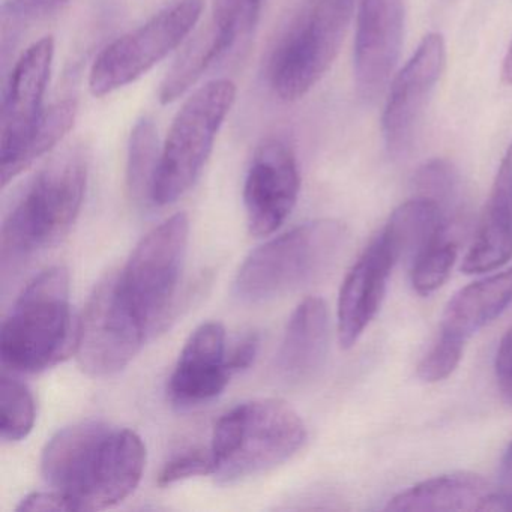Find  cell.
<instances>
[{
    "instance_id": "obj_13",
    "label": "cell",
    "mask_w": 512,
    "mask_h": 512,
    "mask_svg": "<svg viewBox=\"0 0 512 512\" xmlns=\"http://www.w3.org/2000/svg\"><path fill=\"white\" fill-rule=\"evenodd\" d=\"M55 59V40L44 37L25 50L14 65L0 118V161L13 157L44 115Z\"/></svg>"
},
{
    "instance_id": "obj_19",
    "label": "cell",
    "mask_w": 512,
    "mask_h": 512,
    "mask_svg": "<svg viewBox=\"0 0 512 512\" xmlns=\"http://www.w3.org/2000/svg\"><path fill=\"white\" fill-rule=\"evenodd\" d=\"M512 305V268L463 287L443 311L440 331L467 343Z\"/></svg>"
},
{
    "instance_id": "obj_5",
    "label": "cell",
    "mask_w": 512,
    "mask_h": 512,
    "mask_svg": "<svg viewBox=\"0 0 512 512\" xmlns=\"http://www.w3.org/2000/svg\"><path fill=\"white\" fill-rule=\"evenodd\" d=\"M236 92L232 80H212L185 101L161 148L152 187L154 205H172L196 184L235 104Z\"/></svg>"
},
{
    "instance_id": "obj_16",
    "label": "cell",
    "mask_w": 512,
    "mask_h": 512,
    "mask_svg": "<svg viewBox=\"0 0 512 512\" xmlns=\"http://www.w3.org/2000/svg\"><path fill=\"white\" fill-rule=\"evenodd\" d=\"M395 265L391 251L377 236L344 278L338 296V340L343 349L355 346L379 313Z\"/></svg>"
},
{
    "instance_id": "obj_10",
    "label": "cell",
    "mask_w": 512,
    "mask_h": 512,
    "mask_svg": "<svg viewBox=\"0 0 512 512\" xmlns=\"http://www.w3.org/2000/svg\"><path fill=\"white\" fill-rule=\"evenodd\" d=\"M445 64V40L431 32L395 76L382 118L383 139L392 157H404L412 149Z\"/></svg>"
},
{
    "instance_id": "obj_1",
    "label": "cell",
    "mask_w": 512,
    "mask_h": 512,
    "mask_svg": "<svg viewBox=\"0 0 512 512\" xmlns=\"http://www.w3.org/2000/svg\"><path fill=\"white\" fill-rule=\"evenodd\" d=\"M88 185V158L67 152L38 173L5 218L0 238L2 269H16L58 245L76 223Z\"/></svg>"
},
{
    "instance_id": "obj_7",
    "label": "cell",
    "mask_w": 512,
    "mask_h": 512,
    "mask_svg": "<svg viewBox=\"0 0 512 512\" xmlns=\"http://www.w3.org/2000/svg\"><path fill=\"white\" fill-rule=\"evenodd\" d=\"M203 5V0H175L139 28L109 44L89 73L91 94L106 97L149 73L193 32Z\"/></svg>"
},
{
    "instance_id": "obj_32",
    "label": "cell",
    "mask_w": 512,
    "mask_h": 512,
    "mask_svg": "<svg viewBox=\"0 0 512 512\" xmlns=\"http://www.w3.org/2000/svg\"><path fill=\"white\" fill-rule=\"evenodd\" d=\"M484 511H512V443L500 463L499 490L493 491Z\"/></svg>"
},
{
    "instance_id": "obj_18",
    "label": "cell",
    "mask_w": 512,
    "mask_h": 512,
    "mask_svg": "<svg viewBox=\"0 0 512 512\" xmlns=\"http://www.w3.org/2000/svg\"><path fill=\"white\" fill-rule=\"evenodd\" d=\"M146 446L142 437L128 428L113 427L97 476L86 494L83 511L112 508L127 499L142 479Z\"/></svg>"
},
{
    "instance_id": "obj_8",
    "label": "cell",
    "mask_w": 512,
    "mask_h": 512,
    "mask_svg": "<svg viewBox=\"0 0 512 512\" xmlns=\"http://www.w3.org/2000/svg\"><path fill=\"white\" fill-rule=\"evenodd\" d=\"M190 221L179 212L148 233L134 248L119 283L125 298L154 332L169 316L184 271Z\"/></svg>"
},
{
    "instance_id": "obj_12",
    "label": "cell",
    "mask_w": 512,
    "mask_h": 512,
    "mask_svg": "<svg viewBox=\"0 0 512 512\" xmlns=\"http://www.w3.org/2000/svg\"><path fill=\"white\" fill-rule=\"evenodd\" d=\"M404 23L406 0H361L353 76L362 100H374L391 80L403 47Z\"/></svg>"
},
{
    "instance_id": "obj_3",
    "label": "cell",
    "mask_w": 512,
    "mask_h": 512,
    "mask_svg": "<svg viewBox=\"0 0 512 512\" xmlns=\"http://www.w3.org/2000/svg\"><path fill=\"white\" fill-rule=\"evenodd\" d=\"M305 439L304 421L286 401L263 398L239 404L215 425L214 476L232 484L274 469L292 458Z\"/></svg>"
},
{
    "instance_id": "obj_34",
    "label": "cell",
    "mask_w": 512,
    "mask_h": 512,
    "mask_svg": "<svg viewBox=\"0 0 512 512\" xmlns=\"http://www.w3.org/2000/svg\"><path fill=\"white\" fill-rule=\"evenodd\" d=\"M494 370L500 391L512 401V328H509L500 340Z\"/></svg>"
},
{
    "instance_id": "obj_15",
    "label": "cell",
    "mask_w": 512,
    "mask_h": 512,
    "mask_svg": "<svg viewBox=\"0 0 512 512\" xmlns=\"http://www.w3.org/2000/svg\"><path fill=\"white\" fill-rule=\"evenodd\" d=\"M232 376L223 325L203 323L185 343L167 392L173 406L190 409L223 394Z\"/></svg>"
},
{
    "instance_id": "obj_31",
    "label": "cell",
    "mask_w": 512,
    "mask_h": 512,
    "mask_svg": "<svg viewBox=\"0 0 512 512\" xmlns=\"http://www.w3.org/2000/svg\"><path fill=\"white\" fill-rule=\"evenodd\" d=\"M214 470L215 463L211 448L193 449L167 461L158 475V485L167 487L194 476L214 475Z\"/></svg>"
},
{
    "instance_id": "obj_24",
    "label": "cell",
    "mask_w": 512,
    "mask_h": 512,
    "mask_svg": "<svg viewBox=\"0 0 512 512\" xmlns=\"http://www.w3.org/2000/svg\"><path fill=\"white\" fill-rule=\"evenodd\" d=\"M160 155L158 131L154 121L149 118L140 119L131 131L127 160L128 190L139 202L152 203V187Z\"/></svg>"
},
{
    "instance_id": "obj_17",
    "label": "cell",
    "mask_w": 512,
    "mask_h": 512,
    "mask_svg": "<svg viewBox=\"0 0 512 512\" xmlns=\"http://www.w3.org/2000/svg\"><path fill=\"white\" fill-rule=\"evenodd\" d=\"M329 314L325 301L307 298L293 311L277 355L278 374L292 385L311 382L325 367Z\"/></svg>"
},
{
    "instance_id": "obj_14",
    "label": "cell",
    "mask_w": 512,
    "mask_h": 512,
    "mask_svg": "<svg viewBox=\"0 0 512 512\" xmlns=\"http://www.w3.org/2000/svg\"><path fill=\"white\" fill-rule=\"evenodd\" d=\"M112 430V425L103 421L79 422L58 431L44 448V479L71 500L74 511L83 509Z\"/></svg>"
},
{
    "instance_id": "obj_23",
    "label": "cell",
    "mask_w": 512,
    "mask_h": 512,
    "mask_svg": "<svg viewBox=\"0 0 512 512\" xmlns=\"http://www.w3.org/2000/svg\"><path fill=\"white\" fill-rule=\"evenodd\" d=\"M76 118L77 103L74 100H62L46 109L37 127L29 134L19 151L7 161H0L2 187H7L20 173L52 151L70 133Z\"/></svg>"
},
{
    "instance_id": "obj_9",
    "label": "cell",
    "mask_w": 512,
    "mask_h": 512,
    "mask_svg": "<svg viewBox=\"0 0 512 512\" xmlns=\"http://www.w3.org/2000/svg\"><path fill=\"white\" fill-rule=\"evenodd\" d=\"M148 335L122 292L119 274L107 275L95 286L80 317L77 362L89 376H115L136 358Z\"/></svg>"
},
{
    "instance_id": "obj_2",
    "label": "cell",
    "mask_w": 512,
    "mask_h": 512,
    "mask_svg": "<svg viewBox=\"0 0 512 512\" xmlns=\"http://www.w3.org/2000/svg\"><path fill=\"white\" fill-rule=\"evenodd\" d=\"M77 332L70 274L64 266L47 269L26 286L2 326V362L16 373H40L76 353Z\"/></svg>"
},
{
    "instance_id": "obj_33",
    "label": "cell",
    "mask_w": 512,
    "mask_h": 512,
    "mask_svg": "<svg viewBox=\"0 0 512 512\" xmlns=\"http://www.w3.org/2000/svg\"><path fill=\"white\" fill-rule=\"evenodd\" d=\"M19 512L35 511H74L73 503L61 491H37L29 494L17 506Z\"/></svg>"
},
{
    "instance_id": "obj_28",
    "label": "cell",
    "mask_w": 512,
    "mask_h": 512,
    "mask_svg": "<svg viewBox=\"0 0 512 512\" xmlns=\"http://www.w3.org/2000/svg\"><path fill=\"white\" fill-rule=\"evenodd\" d=\"M265 0H212L211 23L230 46L247 37L259 22Z\"/></svg>"
},
{
    "instance_id": "obj_21",
    "label": "cell",
    "mask_w": 512,
    "mask_h": 512,
    "mask_svg": "<svg viewBox=\"0 0 512 512\" xmlns=\"http://www.w3.org/2000/svg\"><path fill=\"white\" fill-rule=\"evenodd\" d=\"M445 233H448V223L442 206L427 197L418 196L392 212L379 236L391 251L395 263L413 265Z\"/></svg>"
},
{
    "instance_id": "obj_37",
    "label": "cell",
    "mask_w": 512,
    "mask_h": 512,
    "mask_svg": "<svg viewBox=\"0 0 512 512\" xmlns=\"http://www.w3.org/2000/svg\"><path fill=\"white\" fill-rule=\"evenodd\" d=\"M502 79L506 85H512V43L509 44L508 52L503 59Z\"/></svg>"
},
{
    "instance_id": "obj_20",
    "label": "cell",
    "mask_w": 512,
    "mask_h": 512,
    "mask_svg": "<svg viewBox=\"0 0 512 512\" xmlns=\"http://www.w3.org/2000/svg\"><path fill=\"white\" fill-rule=\"evenodd\" d=\"M494 490L475 473L427 479L389 500L386 511H484Z\"/></svg>"
},
{
    "instance_id": "obj_22",
    "label": "cell",
    "mask_w": 512,
    "mask_h": 512,
    "mask_svg": "<svg viewBox=\"0 0 512 512\" xmlns=\"http://www.w3.org/2000/svg\"><path fill=\"white\" fill-rule=\"evenodd\" d=\"M232 47L218 34L217 28L208 23L206 28L191 38L172 70L161 83V104H172L187 94L203 74L217 64Z\"/></svg>"
},
{
    "instance_id": "obj_11",
    "label": "cell",
    "mask_w": 512,
    "mask_h": 512,
    "mask_svg": "<svg viewBox=\"0 0 512 512\" xmlns=\"http://www.w3.org/2000/svg\"><path fill=\"white\" fill-rule=\"evenodd\" d=\"M301 190L298 161L281 139H266L257 146L244 184L248 229L254 236H269L280 229L298 202Z\"/></svg>"
},
{
    "instance_id": "obj_6",
    "label": "cell",
    "mask_w": 512,
    "mask_h": 512,
    "mask_svg": "<svg viewBox=\"0 0 512 512\" xmlns=\"http://www.w3.org/2000/svg\"><path fill=\"white\" fill-rule=\"evenodd\" d=\"M355 0H311L272 50L268 80L284 103L301 100L328 73L340 52Z\"/></svg>"
},
{
    "instance_id": "obj_25",
    "label": "cell",
    "mask_w": 512,
    "mask_h": 512,
    "mask_svg": "<svg viewBox=\"0 0 512 512\" xmlns=\"http://www.w3.org/2000/svg\"><path fill=\"white\" fill-rule=\"evenodd\" d=\"M37 419L34 395L14 377L0 380V433L7 442H22L34 430Z\"/></svg>"
},
{
    "instance_id": "obj_35",
    "label": "cell",
    "mask_w": 512,
    "mask_h": 512,
    "mask_svg": "<svg viewBox=\"0 0 512 512\" xmlns=\"http://www.w3.org/2000/svg\"><path fill=\"white\" fill-rule=\"evenodd\" d=\"M259 346L260 340L257 334L242 338L241 343L236 344L235 349L229 353L230 371L235 374L250 368L259 353Z\"/></svg>"
},
{
    "instance_id": "obj_29",
    "label": "cell",
    "mask_w": 512,
    "mask_h": 512,
    "mask_svg": "<svg viewBox=\"0 0 512 512\" xmlns=\"http://www.w3.org/2000/svg\"><path fill=\"white\" fill-rule=\"evenodd\" d=\"M464 346H466L464 341L439 332V337L434 341L427 355L419 362V379L428 383H436L451 376L463 358Z\"/></svg>"
},
{
    "instance_id": "obj_36",
    "label": "cell",
    "mask_w": 512,
    "mask_h": 512,
    "mask_svg": "<svg viewBox=\"0 0 512 512\" xmlns=\"http://www.w3.org/2000/svg\"><path fill=\"white\" fill-rule=\"evenodd\" d=\"M70 0H14V11L25 17H46L64 10Z\"/></svg>"
},
{
    "instance_id": "obj_27",
    "label": "cell",
    "mask_w": 512,
    "mask_h": 512,
    "mask_svg": "<svg viewBox=\"0 0 512 512\" xmlns=\"http://www.w3.org/2000/svg\"><path fill=\"white\" fill-rule=\"evenodd\" d=\"M479 229L512 239V142L497 170Z\"/></svg>"
},
{
    "instance_id": "obj_30",
    "label": "cell",
    "mask_w": 512,
    "mask_h": 512,
    "mask_svg": "<svg viewBox=\"0 0 512 512\" xmlns=\"http://www.w3.org/2000/svg\"><path fill=\"white\" fill-rule=\"evenodd\" d=\"M419 196L427 197L445 208L458 194V175L446 161H431L419 169L415 179Z\"/></svg>"
},
{
    "instance_id": "obj_26",
    "label": "cell",
    "mask_w": 512,
    "mask_h": 512,
    "mask_svg": "<svg viewBox=\"0 0 512 512\" xmlns=\"http://www.w3.org/2000/svg\"><path fill=\"white\" fill-rule=\"evenodd\" d=\"M458 245L448 233L437 239L412 265L413 289L419 295H430L443 286L457 262Z\"/></svg>"
},
{
    "instance_id": "obj_4",
    "label": "cell",
    "mask_w": 512,
    "mask_h": 512,
    "mask_svg": "<svg viewBox=\"0 0 512 512\" xmlns=\"http://www.w3.org/2000/svg\"><path fill=\"white\" fill-rule=\"evenodd\" d=\"M346 238L340 221L316 220L271 239L245 259L236 296L257 304L313 283L334 265Z\"/></svg>"
}]
</instances>
